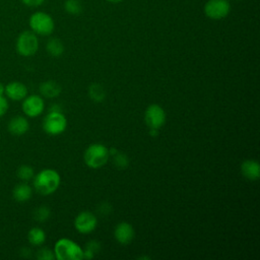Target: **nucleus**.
<instances>
[{"label":"nucleus","mask_w":260,"mask_h":260,"mask_svg":"<svg viewBox=\"0 0 260 260\" xmlns=\"http://www.w3.org/2000/svg\"><path fill=\"white\" fill-rule=\"evenodd\" d=\"M54 255L58 260H80L83 259V250L72 240L62 238L55 244Z\"/></svg>","instance_id":"2"},{"label":"nucleus","mask_w":260,"mask_h":260,"mask_svg":"<svg viewBox=\"0 0 260 260\" xmlns=\"http://www.w3.org/2000/svg\"><path fill=\"white\" fill-rule=\"evenodd\" d=\"M88 94L94 102H102L106 98V91L104 87L98 83H93L88 88Z\"/></svg>","instance_id":"20"},{"label":"nucleus","mask_w":260,"mask_h":260,"mask_svg":"<svg viewBox=\"0 0 260 260\" xmlns=\"http://www.w3.org/2000/svg\"><path fill=\"white\" fill-rule=\"evenodd\" d=\"M27 240L32 246H42L46 241V233L41 228H31L27 233Z\"/></svg>","instance_id":"17"},{"label":"nucleus","mask_w":260,"mask_h":260,"mask_svg":"<svg viewBox=\"0 0 260 260\" xmlns=\"http://www.w3.org/2000/svg\"><path fill=\"white\" fill-rule=\"evenodd\" d=\"M32 179L35 190L43 196L53 194L61 183L60 175L53 169H44L34 176Z\"/></svg>","instance_id":"1"},{"label":"nucleus","mask_w":260,"mask_h":260,"mask_svg":"<svg viewBox=\"0 0 260 260\" xmlns=\"http://www.w3.org/2000/svg\"><path fill=\"white\" fill-rule=\"evenodd\" d=\"M37 258L39 260H53L55 259L54 251L49 248H41L37 253Z\"/></svg>","instance_id":"24"},{"label":"nucleus","mask_w":260,"mask_h":260,"mask_svg":"<svg viewBox=\"0 0 260 260\" xmlns=\"http://www.w3.org/2000/svg\"><path fill=\"white\" fill-rule=\"evenodd\" d=\"M98 224L95 215L89 211L80 212L74 220V226L80 234L91 233Z\"/></svg>","instance_id":"10"},{"label":"nucleus","mask_w":260,"mask_h":260,"mask_svg":"<svg viewBox=\"0 0 260 260\" xmlns=\"http://www.w3.org/2000/svg\"><path fill=\"white\" fill-rule=\"evenodd\" d=\"M31 195L32 189L26 182L17 184L12 190V196L17 202H25L30 199Z\"/></svg>","instance_id":"15"},{"label":"nucleus","mask_w":260,"mask_h":260,"mask_svg":"<svg viewBox=\"0 0 260 260\" xmlns=\"http://www.w3.org/2000/svg\"><path fill=\"white\" fill-rule=\"evenodd\" d=\"M4 94L11 101L19 102L27 95V87L20 81H10L5 85Z\"/></svg>","instance_id":"11"},{"label":"nucleus","mask_w":260,"mask_h":260,"mask_svg":"<svg viewBox=\"0 0 260 260\" xmlns=\"http://www.w3.org/2000/svg\"><path fill=\"white\" fill-rule=\"evenodd\" d=\"M111 152H114V154L112 153V155L114 156V161H115V165L120 168V169H125L128 165H129V160H128V157L124 154V153H121V152H118L116 149H109V153Z\"/></svg>","instance_id":"23"},{"label":"nucleus","mask_w":260,"mask_h":260,"mask_svg":"<svg viewBox=\"0 0 260 260\" xmlns=\"http://www.w3.org/2000/svg\"><path fill=\"white\" fill-rule=\"evenodd\" d=\"M241 172L248 180L256 181L260 177V166L257 160L247 159L241 165Z\"/></svg>","instance_id":"14"},{"label":"nucleus","mask_w":260,"mask_h":260,"mask_svg":"<svg viewBox=\"0 0 260 260\" xmlns=\"http://www.w3.org/2000/svg\"><path fill=\"white\" fill-rule=\"evenodd\" d=\"M85 249H87L90 252H92L93 254H95V253H99V251L101 249V245H100V243L98 241H90V242H88L86 244Z\"/></svg>","instance_id":"26"},{"label":"nucleus","mask_w":260,"mask_h":260,"mask_svg":"<svg viewBox=\"0 0 260 260\" xmlns=\"http://www.w3.org/2000/svg\"><path fill=\"white\" fill-rule=\"evenodd\" d=\"M134 229L133 226L128 222H120L117 224L114 231V236L117 242H119L122 245L129 244L133 238H134Z\"/></svg>","instance_id":"12"},{"label":"nucleus","mask_w":260,"mask_h":260,"mask_svg":"<svg viewBox=\"0 0 260 260\" xmlns=\"http://www.w3.org/2000/svg\"><path fill=\"white\" fill-rule=\"evenodd\" d=\"M15 48L20 56L30 57L38 52L39 39L34 31L24 30L17 37Z\"/></svg>","instance_id":"5"},{"label":"nucleus","mask_w":260,"mask_h":260,"mask_svg":"<svg viewBox=\"0 0 260 260\" xmlns=\"http://www.w3.org/2000/svg\"><path fill=\"white\" fill-rule=\"evenodd\" d=\"M109 148L102 143H92L84 151V161L91 169L105 166L109 159Z\"/></svg>","instance_id":"4"},{"label":"nucleus","mask_w":260,"mask_h":260,"mask_svg":"<svg viewBox=\"0 0 260 260\" xmlns=\"http://www.w3.org/2000/svg\"><path fill=\"white\" fill-rule=\"evenodd\" d=\"M51 215V210L48 206L42 205L35 209L34 211V218L39 222H45Z\"/></svg>","instance_id":"22"},{"label":"nucleus","mask_w":260,"mask_h":260,"mask_svg":"<svg viewBox=\"0 0 260 260\" xmlns=\"http://www.w3.org/2000/svg\"><path fill=\"white\" fill-rule=\"evenodd\" d=\"M144 121L150 129H159L166 122V112L156 104L149 105L144 113Z\"/></svg>","instance_id":"9"},{"label":"nucleus","mask_w":260,"mask_h":260,"mask_svg":"<svg viewBox=\"0 0 260 260\" xmlns=\"http://www.w3.org/2000/svg\"><path fill=\"white\" fill-rule=\"evenodd\" d=\"M67 127V120L62 112H52L43 120V129L49 135H59L65 131Z\"/></svg>","instance_id":"6"},{"label":"nucleus","mask_w":260,"mask_h":260,"mask_svg":"<svg viewBox=\"0 0 260 260\" xmlns=\"http://www.w3.org/2000/svg\"><path fill=\"white\" fill-rule=\"evenodd\" d=\"M16 175H17V178L19 180H21L22 182H28L29 180H31L34 178L35 172L30 166L22 165L17 169Z\"/></svg>","instance_id":"21"},{"label":"nucleus","mask_w":260,"mask_h":260,"mask_svg":"<svg viewBox=\"0 0 260 260\" xmlns=\"http://www.w3.org/2000/svg\"><path fill=\"white\" fill-rule=\"evenodd\" d=\"M22 3L28 7H38L43 4L45 0H21Z\"/></svg>","instance_id":"27"},{"label":"nucleus","mask_w":260,"mask_h":260,"mask_svg":"<svg viewBox=\"0 0 260 260\" xmlns=\"http://www.w3.org/2000/svg\"><path fill=\"white\" fill-rule=\"evenodd\" d=\"M50 111H52V112H62V111H61V108H60V106H59V105H57V104H55V105H52V107H51Z\"/></svg>","instance_id":"28"},{"label":"nucleus","mask_w":260,"mask_h":260,"mask_svg":"<svg viewBox=\"0 0 260 260\" xmlns=\"http://www.w3.org/2000/svg\"><path fill=\"white\" fill-rule=\"evenodd\" d=\"M7 129L10 134L15 136H21L25 134L29 129L28 120L23 116H15L9 120L7 124Z\"/></svg>","instance_id":"13"},{"label":"nucleus","mask_w":260,"mask_h":260,"mask_svg":"<svg viewBox=\"0 0 260 260\" xmlns=\"http://www.w3.org/2000/svg\"><path fill=\"white\" fill-rule=\"evenodd\" d=\"M40 92L45 98L53 99L60 94L61 86L54 80H47L40 84Z\"/></svg>","instance_id":"16"},{"label":"nucleus","mask_w":260,"mask_h":260,"mask_svg":"<svg viewBox=\"0 0 260 260\" xmlns=\"http://www.w3.org/2000/svg\"><path fill=\"white\" fill-rule=\"evenodd\" d=\"M21 109L23 114L29 118L40 116L45 110V102L41 95L30 94L22 100Z\"/></svg>","instance_id":"8"},{"label":"nucleus","mask_w":260,"mask_h":260,"mask_svg":"<svg viewBox=\"0 0 260 260\" xmlns=\"http://www.w3.org/2000/svg\"><path fill=\"white\" fill-rule=\"evenodd\" d=\"M206 17L219 20L226 17L231 12V3L229 0H207L203 7Z\"/></svg>","instance_id":"7"},{"label":"nucleus","mask_w":260,"mask_h":260,"mask_svg":"<svg viewBox=\"0 0 260 260\" xmlns=\"http://www.w3.org/2000/svg\"><path fill=\"white\" fill-rule=\"evenodd\" d=\"M4 91H5V85L0 81V96L4 95Z\"/></svg>","instance_id":"29"},{"label":"nucleus","mask_w":260,"mask_h":260,"mask_svg":"<svg viewBox=\"0 0 260 260\" xmlns=\"http://www.w3.org/2000/svg\"><path fill=\"white\" fill-rule=\"evenodd\" d=\"M28 25L30 30L37 36H50L55 28V22L53 17L44 11L34 12L28 19Z\"/></svg>","instance_id":"3"},{"label":"nucleus","mask_w":260,"mask_h":260,"mask_svg":"<svg viewBox=\"0 0 260 260\" xmlns=\"http://www.w3.org/2000/svg\"><path fill=\"white\" fill-rule=\"evenodd\" d=\"M64 9L68 14L78 15L83 9L82 2L80 0H66L64 2Z\"/></svg>","instance_id":"19"},{"label":"nucleus","mask_w":260,"mask_h":260,"mask_svg":"<svg viewBox=\"0 0 260 260\" xmlns=\"http://www.w3.org/2000/svg\"><path fill=\"white\" fill-rule=\"evenodd\" d=\"M47 52L52 56V57H59L64 53V45L61 42V40L57 38H51L46 45Z\"/></svg>","instance_id":"18"},{"label":"nucleus","mask_w":260,"mask_h":260,"mask_svg":"<svg viewBox=\"0 0 260 260\" xmlns=\"http://www.w3.org/2000/svg\"><path fill=\"white\" fill-rule=\"evenodd\" d=\"M8 108H9V103L7 98H4V95L0 96V118L7 113Z\"/></svg>","instance_id":"25"},{"label":"nucleus","mask_w":260,"mask_h":260,"mask_svg":"<svg viewBox=\"0 0 260 260\" xmlns=\"http://www.w3.org/2000/svg\"><path fill=\"white\" fill-rule=\"evenodd\" d=\"M108 2H110V3H114V4H116V3H120V2H122V1H124V0H107Z\"/></svg>","instance_id":"30"}]
</instances>
